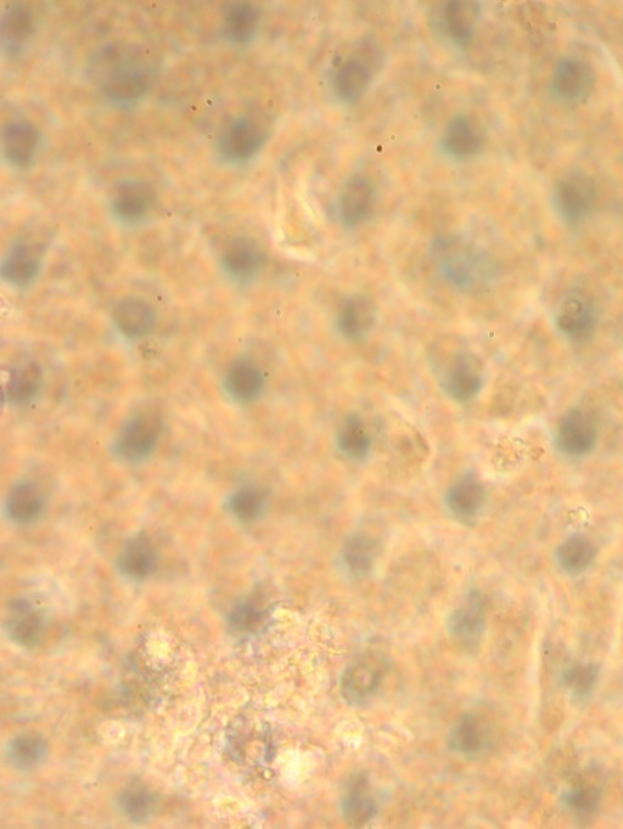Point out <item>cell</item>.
Here are the masks:
<instances>
[{
    "label": "cell",
    "instance_id": "8d00e7d4",
    "mask_svg": "<svg viewBox=\"0 0 623 829\" xmlns=\"http://www.w3.org/2000/svg\"><path fill=\"white\" fill-rule=\"evenodd\" d=\"M376 545L374 541L364 535H357L349 540L345 546L344 562L352 574H367L374 565L376 558Z\"/></svg>",
    "mask_w": 623,
    "mask_h": 829
},
{
    "label": "cell",
    "instance_id": "8992f818",
    "mask_svg": "<svg viewBox=\"0 0 623 829\" xmlns=\"http://www.w3.org/2000/svg\"><path fill=\"white\" fill-rule=\"evenodd\" d=\"M596 200V190L587 177L575 174L560 182L555 189L554 205L560 217L568 222H578L591 212Z\"/></svg>",
    "mask_w": 623,
    "mask_h": 829
},
{
    "label": "cell",
    "instance_id": "d6a6232c",
    "mask_svg": "<svg viewBox=\"0 0 623 829\" xmlns=\"http://www.w3.org/2000/svg\"><path fill=\"white\" fill-rule=\"evenodd\" d=\"M376 806L364 781H356L342 803L345 820L352 826H363L372 820Z\"/></svg>",
    "mask_w": 623,
    "mask_h": 829
},
{
    "label": "cell",
    "instance_id": "9c48e42d",
    "mask_svg": "<svg viewBox=\"0 0 623 829\" xmlns=\"http://www.w3.org/2000/svg\"><path fill=\"white\" fill-rule=\"evenodd\" d=\"M597 430L589 417L580 410H572L561 420L557 432L558 448L569 456H586L597 444Z\"/></svg>",
    "mask_w": 623,
    "mask_h": 829
},
{
    "label": "cell",
    "instance_id": "d4e9b609",
    "mask_svg": "<svg viewBox=\"0 0 623 829\" xmlns=\"http://www.w3.org/2000/svg\"><path fill=\"white\" fill-rule=\"evenodd\" d=\"M260 25V13L248 3H235L223 20L224 36L238 45L248 44L255 37Z\"/></svg>",
    "mask_w": 623,
    "mask_h": 829
},
{
    "label": "cell",
    "instance_id": "ab89813d",
    "mask_svg": "<svg viewBox=\"0 0 623 829\" xmlns=\"http://www.w3.org/2000/svg\"><path fill=\"white\" fill-rule=\"evenodd\" d=\"M263 619V611L254 601L241 603L234 609L232 623L235 628L241 631L254 630Z\"/></svg>",
    "mask_w": 623,
    "mask_h": 829
},
{
    "label": "cell",
    "instance_id": "4316f807",
    "mask_svg": "<svg viewBox=\"0 0 623 829\" xmlns=\"http://www.w3.org/2000/svg\"><path fill=\"white\" fill-rule=\"evenodd\" d=\"M443 149L457 159H469L481 149V139L467 117L457 116L449 122L442 140Z\"/></svg>",
    "mask_w": 623,
    "mask_h": 829
},
{
    "label": "cell",
    "instance_id": "f35d334b",
    "mask_svg": "<svg viewBox=\"0 0 623 829\" xmlns=\"http://www.w3.org/2000/svg\"><path fill=\"white\" fill-rule=\"evenodd\" d=\"M120 805L123 812L133 821L142 822L147 820L153 811L154 798L147 788L132 786L121 794Z\"/></svg>",
    "mask_w": 623,
    "mask_h": 829
},
{
    "label": "cell",
    "instance_id": "277c9868",
    "mask_svg": "<svg viewBox=\"0 0 623 829\" xmlns=\"http://www.w3.org/2000/svg\"><path fill=\"white\" fill-rule=\"evenodd\" d=\"M160 432L161 422L156 416L138 414L131 417L117 437V455L128 462L147 459L159 441Z\"/></svg>",
    "mask_w": 623,
    "mask_h": 829
},
{
    "label": "cell",
    "instance_id": "30bf717a",
    "mask_svg": "<svg viewBox=\"0 0 623 829\" xmlns=\"http://www.w3.org/2000/svg\"><path fill=\"white\" fill-rule=\"evenodd\" d=\"M384 665L374 659H363L345 671L341 682L342 695L352 704L366 703L383 682Z\"/></svg>",
    "mask_w": 623,
    "mask_h": 829
},
{
    "label": "cell",
    "instance_id": "5b68a950",
    "mask_svg": "<svg viewBox=\"0 0 623 829\" xmlns=\"http://www.w3.org/2000/svg\"><path fill=\"white\" fill-rule=\"evenodd\" d=\"M265 262V253L260 245L248 238L230 241L222 255L224 273L239 284H248L256 279Z\"/></svg>",
    "mask_w": 623,
    "mask_h": 829
},
{
    "label": "cell",
    "instance_id": "603a6c76",
    "mask_svg": "<svg viewBox=\"0 0 623 829\" xmlns=\"http://www.w3.org/2000/svg\"><path fill=\"white\" fill-rule=\"evenodd\" d=\"M44 496L35 484L20 483L11 490L7 501L8 515L16 523L28 524L38 520L44 510Z\"/></svg>",
    "mask_w": 623,
    "mask_h": 829
},
{
    "label": "cell",
    "instance_id": "e0dca14e",
    "mask_svg": "<svg viewBox=\"0 0 623 829\" xmlns=\"http://www.w3.org/2000/svg\"><path fill=\"white\" fill-rule=\"evenodd\" d=\"M555 323L561 334L580 340L591 334L596 323V314L586 298L570 296L561 304Z\"/></svg>",
    "mask_w": 623,
    "mask_h": 829
},
{
    "label": "cell",
    "instance_id": "5bb4252c",
    "mask_svg": "<svg viewBox=\"0 0 623 829\" xmlns=\"http://www.w3.org/2000/svg\"><path fill=\"white\" fill-rule=\"evenodd\" d=\"M442 387L443 391L457 402H469L479 394L482 376L470 355H457L443 377Z\"/></svg>",
    "mask_w": 623,
    "mask_h": 829
},
{
    "label": "cell",
    "instance_id": "7a4b0ae2",
    "mask_svg": "<svg viewBox=\"0 0 623 829\" xmlns=\"http://www.w3.org/2000/svg\"><path fill=\"white\" fill-rule=\"evenodd\" d=\"M151 72L134 59H121L105 76L101 89L114 103L129 104L148 93Z\"/></svg>",
    "mask_w": 623,
    "mask_h": 829
},
{
    "label": "cell",
    "instance_id": "836d02e7",
    "mask_svg": "<svg viewBox=\"0 0 623 829\" xmlns=\"http://www.w3.org/2000/svg\"><path fill=\"white\" fill-rule=\"evenodd\" d=\"M600 670L597 663H575L564 670L561 681L572 697L585 699L598 685Z\"/></svg>",
    "mask_w": 623,
    "mask_h": 829
},
{
    "label": "cell",
    "instance_id": "f546056e",
    "mask_svg": "<svg viewBox=\"0 0 623 829\" xmlns=\"http://www.w3.org/2000/svg\"><path fill=\"white\" fill-rule=\"evenodd\" d=\"M479 7L475 2H449L445 10V22L449 36L459 45H467L474 35Z\"/></svg>",
    "mask_w": 623,
    "mask_h": 829
},
{
    "label": "cell",
    "instance_id": "1f68e13d",
    "mask_svg": "<svg viewBox=\"0 0 623 829\" xmlns=\"http://www.w3.org/2000/svg\"><path fill=\"white\" fill-rule=\"evenodd\" d=\"M338 445L341 453L352 460L366 459L372 439L357 415L347 417L338 434Z\"/></svg>",
    "mask_w": 623,
    "mask_h": 829
},
{
    "label": "cell",
    "instance_id": "d590c367",
    "mask_svg": "<svg viewBox=\"0 0 623 829\" xmlns=\"http://www.w3.org/2000/svg\"><path fill=\"white\" fill-rule=\"evenodd\" d=\"M266 506V494L255 487L241 488L229 500L230 512L243 522L256 521L263 515Z\"/></svg>",
    "mask_w": 623,
    "mask_h": 829
},
{
    "label": "cell",
    "instance_id": "2e32d148",
    "mask_svg": "<svg viewBox=\"0 0 623 829\" xmlns=\"http://www.w3.org/2000/svg\"><path fill=\"white\" fill-rule=\"evenodd\" d=\"M449 629L465 646L473 647L477 644L485 629V607L479 595L471 594L453 612Z\"/></svg>",
    "mask_w": 623,
    "mask_h": 829
},
{
    "label": "cell",
    "instance_id": "83f0119b",
    "mask_svg": "<svg viewBox=\"0 0 623 829\" xmlns=\"http://www.w3.org/2000/svg\"><path fill=\"white\" fill-rule=\"evenodd\" d=\"M370 81L372 73L368 67L357 60H350L336 72L335 92L345 103H355L367 92Z\"/></svg>",
    "mask_w": 623,
    "mask_h": 829
},
{
    "label": "cell",
    "instance_id": "ba28073f",
    "mask_svg": "<svg viewBox=\"0 0 623 829\" xmlns=\"http://www.w3.org/2000/svg\"><path fill=\"white\" fill-rule=\"evenodd\" d=\"M593 84V72L581 60L565 59L555 67L553 90L564 103H581L592 92Z\"/></svg>",
    "mask_w": 623,
    "mask_h": 829
},
{
    "label": "cell",
    "instance_id": "e575fe53",
    "mask_svg": "<svg viewBox=\"0 0 623 829\" xmlns=\"http://www.w3.org/2000/svg\"><path fill=\"white\" fill-rule=\"evenodd\" d=\"M47 743L42 737L22 735L14 738L8 747L11 764L21 770L35 768L46 757Z\"/></svg>",
    "mask_w": 623,
    "mask_h": 829
},
{
    "label": "cell",
    "instance_id": "7402d4cb",
    "mask_svg": "<svg viewBox=\"0 0 623 829\" xmlns=\"http://www.w3.org/2000/svg\"><path fill=\"white\" fill-rule=\"evenodd\" d=\"M156 552L149 540L138 537L127 544L119 558L121 573L132 580H144L156 569Z\"/></svg>",
    "mask_w": 623,
    "mask_h": 829
},
{
    "label": "cell",
    "instance_id": "4dcf8cb0",
    "mask_svg": "<svg viewBox=\"0 0 623 829\" xmlns=\"http://www.w3.org/2000/svg\"><path fill=\"white\" fill-rule=\"evenodd\" d=\"M33 20L30 11L25 8H11L2 19V43L9 55H18L32 35Z\"/></svg>",
    "mask_w": 623,
    "mask_h": 829
},
{
    "label": "cell",
    "instance_id": "8fae6325",
    "mask_svg": "<svg viewBox=\"0 0 623 829\" xmlns=\"http://www.w3.org/2000/svg\"><path fill=\"white\" fill-rule=\"evenodd\" d=\"M375 207V189L368 179L355 176L341 191L339 212L347 227H357L370 217Z\"/></svg>",
    "mask_w": 623,
    "mask_h": 829
},
{
    "label": "cell",
    "instance_id": "cb8c5ba5",
    "mask_svg": "<svg viewBox=\"0 0 623 829\" xmlns=\"http://www.w3.org/2000/svg\"><path fill=\"white\" fill-rule=\"evenodd\" d=\"M596 557V545L583 535H572L555 551L559 567L572 575L585 573L593 565Z\"/></svg>",
    "mask_w": 623,
    "mask_h": 829
},
{
    "label": "cell",
    "instance_id": "f1b7e54d",
    "mask_svg": "<svg viewBox=\"0 0 623 829\" xmlns=\"http://www.w3.org/2000/svg\"><path fill=\"white\" fill-rule=\"evenodd\" d=\"M43 374L41 366L25 363L11 370L7 386V396L13 404H26L35 399L41 391Z\"/></svg>",
    "mask_w": 623,
    "mask_h": 829
},
{
    "label": "cell",
    "instance_id": "484cf974",
    "mask_svg": "<svg viewBox=\"0 0 623 829\" xmlns=\"http://www.w3.org/2000/svg\"><path fill=\"white\" fill-rule=\"evenodd\" d=\"M485 489L482 484L473 477L460 479V481L449 490L447 505L454 516L469 520L480 512L485 504Z\"/></svg>",
    "mask_w": 623,
    "mask_h": 829
},
{
    "label": "cell",
    "instance_id": "52a82bcc",
    "mask_svg": "<svg viewBox=\"0 0 623 829\" xmlns=\"http://www.w3.org/2000/svg\"><path fill=\"white\" fill-rule=\"evenodd\" d=\"M155 202L151 185L140 180H127L117 185L112 196L111 208L115 217L123 223H137L147 216Z\"/></svg>",
    "mask_w": 623,
    "mask_h": 829
},
{
    "label": "cell",
    "instance_id": "ac0fdd59",
    "mask_svg": "<svg viewBox=\"0 0 623 829\" xmlns=\"http://www.w3.org/2000/svg\"><path fill=\"white\" fill-rule=\"evenodd\" d=\"M449 746L459 754L475 757L490 746V731L484 720L475 714L463 716L453 727Z\"/></svg>",
    "mask_w": 623,
    "mask_h": 829
},
{
    "label": "cell",
    "instance_id": "44dd1931",
    "mask_svg": "<svg viewBox=\"0 0 623 829\" xmlns=\"http://www.w3.org/2000/svg\"><path fill=\"white\" fill-rule=\"evenodd\" d=\"M41 262L37 248L19 242L11 247L2 265V275L9 284L24 287L35 280Z\"/></svg>",
    "mask_w": 623,
    "mask_h": 829
},
{
    "label": "cell",
    "instance_id": "74e56055",
    "mask_svg": "<svg viewBox=\"0 0 623 829\" xmlns=\"http://www.w3.org/2000/svg\"><path fill=\"white\" fill-rule=\"evenodd\" d=\"M600 799H602V793L599 789L589 785H578L561 794V803L572 814L578 816H588L597 812Z\"/></svg>",
    "mask_w": 623,
    "mask_h": 829
},
{
    "label": "cell",
    "instance_id": "6da1fadb",
    "mask_svg": "<svg viewBox=\"0 0 623 829\" xmlns=\"http://www.w3.org/2000/svg\"><path fill=\"white\" fill-rule=\"evenodd\" d=\"M432 256L442 278L460 292L484 291L495 278V265L487 253L460 236L437 238Z\"/></svg>",
    "mask_w": 623,
    "mask_h": 829
},
{
    "label": "cell",
    "instance_id": "d6986e66",
    "mask_svg": "<svg viewBox=\"0 0 623 829\" xmlns=\"http://www.w3.org/2000/svg\"><path fill=\"white\" fill-rule=\"evenodd\" d=\"M8 631L20 645L35 646L43 635L44 617L32 603L21 600L10 609Z\"/></svg>",
    "mask_w": 623,
    "mask_h": 829
},
{
    "label": "cell",
    "instance_id": "3957f363",
    "mask_svg": "<svg viewBox=\"0 0 623 829\" xmlns=\"http://www.w3.org/2000/svg\"><path fill=\"white\" fill-rule=\"evenodd\" d=\"M266 133L250 117H239L229 123L218 138V152L224 161L246 162L252 159L265 144Z\"/></svg>",
    "mask_w": 623,
    "mask_h": 829
},
{
    "label": "cell",
    "instance_id": "4fadbf2b",
    "mask_svg": "<svg viewBox=\"0 0 623 829\" xmlns=\"http://www.w3.org/2000/svg\"><path fill=\"white\" fill-rule=\"evenodd\" d=\"M112 319L121 335L138 340L153 331L156 313L149 303L139 298H125L116 304Z\"/></svg>",
    "mask_w": 623,
    "mask_h": 829
},
{
    "label": "cell",
    "instance_id": "9a60e30c",
    "mask_svg": "<svg viewBox=\"0 0 623 829\" xmlns=\"http://www.w3.org/2000/svg\"><path fill=\"white\" fill-rule=\"evenodd\" d=\"M3 154L11 166L26 167L36 155L39 134L28 122L9 123L3 131Z\"/></svg>",
    "mask_w": 623,
    "mask_h": 829
},
{
    "label": "cell",
    "instance_id": "ffe728a7",
    "mask_svg": "<svg viewBox=\"0 0 623 829\" xmlns=\"http://www.w3.org/2000/svg\"><path fill=\"white\" fill-rule=\"evenodd\" d=\"M229 396L240 403H249L262 393L265 379L260 369L250 360H238L230 366L224 379Z\"/></svg>",
    "mask_w": 623,
    "mask_h": 829
},
{
    "label": "cell",
    "instance_id": "7c38bea8",
    "mask_svg": "<svg viewBox=\"0 0 623 829\" xmlns=\"http://www.w3.org/2000/svg\"><path fill=\"white\" fill-rule=\"evenodd\" d=\"M375 320L373 301L363 295H353L342 303L336 326L346 340L361 341L372 332Z\"/></svg>",
    "mask_w": 623,
    "mask_h": 829
}]
</instances>
